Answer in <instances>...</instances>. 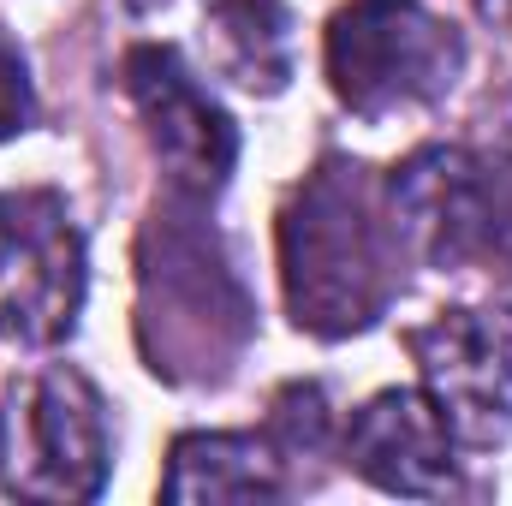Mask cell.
I'll list each match as a JSON object with an SVG mask.
<instances>
[{
  "label": "cell",
  "instance_id": "cell-1",
  "mask_svg": "<svg viewBox=\"0 0 512 506\" xmlns=\"http://www.w3.org/2000/svg\"><path fill=\"white\" fill-rule=\"evenodd\" d=\"M280 274L292 322L340 340L382 316L387 304V245L382 215L364 167L322 161L280 215Z\"/></svg>",
  "mask_w": 512,
  "mask_h": 506
},
{
  "label": "cell",
  "instance_id": "cell-2",
  "mask_svg": "<svg viewBox=\"0 0 512 506\" xmlns=\"http://www.w3.org/2000/svg\"><path fill=\"white\" fill-rule=\"evenodd\" d=\"M459 60L465 48L453 24H441L417 0H352L328 24L334 96L364 120L447 96V84L459 78Z\"/></svg>",
  "mask_w": 512,
  "mask_h": 506
},
{
  "label": "cell",
  "instance_id": "cell-3",
  "mask_svg": "<svg viewBox=\"0 0 512 506\" xmlns=\"http://www.w3.org/2000/svg\"><path fill=\"white\" fill-rule=\"evenodd\" d=\"M393 215L429 262L489 256L512 274V137L471 149H423L393 179Z\"/></svg>",
  "mask_w": 512,
  "mask_h": 506
},
{
  "label": "cell",
  "instance_id": "cell-4",
  "mask_svg": "<svg viewBox=\"0 0 512 506\" xmlns=\"http://www.w3.org/2000/svg\"><path fill=\"white\" fill-rule=\"evenodd\" d=\"M0 483L30 501H90L108 483V417L78 370H48L0 411Z\"/></svg>",
  "mask_w": 512,
  "mask_h": 506
},
{
  "label": "cell",
  "instance_id": "cell-5",
  "mask_svg": "<svg viewBox=\"0 0 512 506\" xmlns=\"http://www.w3.org/2000/svg\"><path fill=\"white\" fill-rule=\"evenodd\" d=\"M0 334L18 346H54L78 328L84 304V239L66 227L54 191H0Z\"/></svg>",
  "mask_w": 512,
  "mask_h": 506
},
{
  "label": "cell",
  "instance_id": "cell-6",
  "mask_svg": "<svg viewBox=\"0 0 512 506\" xmlns=\"http://www.w3.org/2000/svg\"><path fill=\"white\" fill-rule=\"evenodd\" d=\"M429 399L465 447H495L512 429V310H447L405 334Z\"/></svg>",
  "mask_w": 512,
  "mask_h": 506
},
{
  "label": "cell",
  "instance_id": "cell-7",
  "mask_svg": "<svg viewBox=\"0 0 512 506\" xmlns=\"http://www.w3.org/2000/svg\"><path fill=\"white\" fill-rule=\"evenodd\" d=\"M131 102L149 120V143L167 161V173L185 191H221L239 161V131L221 114V102L185 72L173 48H131L126 54Z\"/></svg>",
  "mask_w": 512,
  "mask_h": 506
},
{
  "label": "cell",
  "instance_id": "cell-8",
  "mask_svg": "<svg viewBox=\"0 0 512 506\" xmlns=\"http://www.w3.org/2000/svg\"><path fill=\"white\" fill-rule=\"evenodd\" d=\"M346 453L352 471L370 477L387 495H411V501H441L459 489L453 471V429L441 417V405L417 387H387L376 393L352 429H346Z\"/></svg>",
  "mask_w": 512,
  "mask_h": 506
},
{
  "label": "cell",
  "instance_id": "cell-9",
  "mask_svg": "<svg viewBox=\"0 0 512 506\" xmlns=\"http://www.w3.org/2000/svg\"><path fill=\"white\" fill-rule=\"evenodd\" d=\"M167 501H268L280 495V459L256 435H185L173 441Z\"/></svg>",
  "mask_w": 512,
  "mask_h": 506
},
{
  "label": "cell",
  "instance_id": "cell-10",
  "mask_svg": "<svg viewBox=\"0 0 512 506\" xmlns=\"http://www.w3.org/2000/svg\"><path fill=\"white\" fill-rule=\"evenodd\" d=\"M215 36H221V60L239 84H251L262 96H274L292 72V30L286 12L274 0H221L215 6Z\"/></svg>",
  "mask_w": 512,
  "mask_h": 506
},
{
  "label": "cell",
  "instance_id": "cell-11",
  "mask_svg": "<svg viewBox=\"0 0 512 506\" xmlns=\"http://www.w3.org/2000/svg\"><path fill=\"white\" fill-rule=\"evenodd\" d=\"M30 72H24V54L0 36V137L30 126Z\"/></svg>",
  "mask_w": 512,
  "mask_h": 506
},
{
  "label": "cell",
  "instance_id": "cell-12",
  "mask_svg": "<svg viewBox=\"0 0 512 506\" xmlns=\"http://www.w3.org/2000/svg\"><path fill=\"white\" fill-rule=\"evenodd\" d=\"M477 6H483V18H495V24L512 30V0H477Z\"/></svg>",
  "mask_w": 512,
  "mask_h": 506
},
{
  "label": "cell",
  "instance_id": "cell-13",
  "mask_svg": "<svg viewBox=\"0 0 512 506\" xmlns=\"http://www.w3.org/2000/svg\"><path fill=\"white\" fill-rule=\"evenodd\" d=\"M137 6H149V0H137Z\"/></svg>",
  "mask_w": 512,
  "mask_h": 506
}]
</instances>
